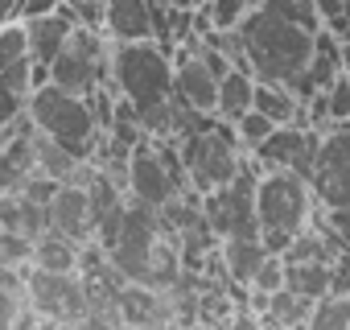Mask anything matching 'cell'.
Instances as JSON below:
<instances>
[{
  "instance_id": "7402d4cb",
  "label": "cell",
  "mask_w": 350,
  "mask_h": 330,
  "mask_svg": "<svg viewBox=\"0 0 350 330\" xmlns=\"http://www.w3.org/2000/svg\"><path fill=\"white\" fill-rule=\"evenodd\" d=\"M206 9H211L215 29H239L243 17L256 9V0H206Z\"/></svg>"
},
{
  "instance_id": "ac0fdd59",
  "label": "cell",
  "mask_w": 350,
  "mask_h": 330,
  "mask_svg": "<svg viewBox=\"0 0 350 330\" xmlns=\"http://www.w3.org/2000/svg\"><path fill=\"white\" fill-rule=\"evenodd\" d=\"M288 264V260H284ZM329 272H334V260H293L284 268V285L305 293V297H325L329 293Z\"/></svg>"
},
{
  "instance_id": "8992f818",
  "label": "cell",
  "mask_w": 350,
  "mask_h": 330,
  "mask_svg": "<svg viewBox=\"0 0 350 330\" xmlns=\"http://www.w3.org/2000/svg\"><path fill=\"white\" fill-rule=\"evenodd\" d=\"M256 186H260V170L247 165L223 186H215L211 194H202V211L215 227L219 240H235V236H260V211H256Z\"/></svg>"
},
{
  "instance_id": "cb8c5ba5",
  "label": "cell",
  "mask_w": 350,
  "mask_h": 330,
  "mask_svg": "<svg viewBox=\"0 0 350 330\" xmlns=\"http://www.w3.org/2000/svg\"><path fill=\"white\" fill-rule=\"evenodd\" d=\"M284 256H276V252H268V260L260 264V272L252 277V289H260V293H276V289H284Z\"/></svg>"
},
{
  "instance_id": "603a6c76",
  "label": "cell",
  "mask_w": 350,
  "mask_h": 330,
  "mask_svg": "<svg viewBox=\"0 0 350 330\" xmlns=\"http://www.w3.org/2000/svg\"><path fill=\"white\" fill-rule=\"evenodd\" d=\"M325 103H329V124H346L350 120V75L346 71L325 87Z\"/></svg>"
},
{
  "instance_id": "ba28073f",
  "label": "cell",
  "mask_w": 350,
  "mask_h": 330,
  "mask_svg": "<svg viewBox=\"0 0 350 330\" xmlns=\"http://www.w3.org/2000/svg\"><path fill=\"white\" fill-rule=\"evenodd\" d=\"M161 240V211L157 207H144L128 194V215H124V227L116 236V244L107 248L116 272L124 281H144V268H148V256Z\"/></svg>"
},
{
  "instance_id": "4316f807",
  "label": "cell",
  "mask_w": 350,
  "mask_h": 330,
  "mask_svg": "<svg viewBox=\"0 0 350 330\" xmlns=\"http://www.w3.org/2000/svg\"><path fill=\"white\" fill-rule=\"evenodd\" d=\"M62 0H21V13L17 21H33V17H46V13H58Z\"/></svg>"
},
{
  "instance_id": "5bb4252c",
  "label": "cell",
  "mask_w": 350,
  "mask_h": 330,
  "mask_svg": "<svg viewBox=\"0 0 350 330\" xmlns=\"http://www.w3.org/2000/svg\"><path fill=\"white\" fill-rule=\"evenodd\" d=\"M219 256H223V268H227L231 285H252V277L268 260V248H264L260 236H235V240L219 244Z\"/></svg>"
},
{
  "instance_id": "6da1fadb",
  "label": "cell",
  "mask_w": 350,
  "mask_h": 330,
  "mask_svg": "<svg viewBox=\"0 0 350 330\" xmlns=\"http://www.w3.org/2000/svg\"><path fill=\"white\" fill-rule=\"evenodd\" d=\"M243 54H247V71L264 83H297L313 58V46H317V29L301 25V21H288L264 5H256L243 25Z\"/></svg>"
},
{
  "instance_id": "52a82bcc",
  "label": "cell",
  "mask_w": 350,
  "mask_h": 330,
  "mask_svg": "<svg viewBox=\"0 0 350 330\" xmlns=\"http://www.w3.org/2000/svg\"><path fill=\"white\" fill-rule=\"evenodd\" d=\"M25 297L46 322H83L87 318V281L83 272H54V268H25Z\"/></svg>"
},
{
  "instance_id": "44dd1931",
  "label": "cell",
  "mask_w": 350,
  "mask_h": 330,
  "mask_svg": "<svg viewBox=\"0 0 350 330\" xmlns=\"http://www.w3.org/2000/svg\"><path fill=\"white\" fill-rule=\"evenodd\" d=\"M25 54H29V29H25V21H9L0 29V71L13 66Z\"/></svg>"
},
{
  "instance_id": "4dcf8cb0",
  "label": "cell",
  "mask_w": 350,
  "mask_h": 330,
  "mask_svg": "<svg viewBox=\"0 0 350 330\" xmlns=\"http://www.w3.org/2000/svg\"><path fill=\"white\" fill-rule=\"evenodd\" d=\"M194 5H206V0H194Z\"/></svg>"
},
{
  "instance_id": "f1b7e54d",
  "label": "cell",
  "mask_w": 350,
  "mask_h": 330,
  "mask_svg": "<svg viewBox=\"0 0 350 330\" xmlns=\"http://www.w3.org/2000/svg\"><path fill=\"white\" fill-rule=\"evenodd\" d=\"M325 29H329L338 42H350V17H329V21H325Z\"/></svg>"
},
{
  "instance_id": "7c38bea8",
  "label": "cell",
  "mask_w": 350,
  "mask_h": 330,
  "mask_svg": "<svg viewBox=\"0 0 350 330\" xmlns=\"http://www.w3.org/2000/svg\"><path fill=\"white\" fill-rule=\"evenodd\" d=\"M103 5H107L103 9V38L107 42H148L152 38L148 0H103Z\"/></svg>"
},
{
  "instance_id": "3957f363",
  "label": "cell",
  "mask_w": 350,
  "mask_h": 330,
  "mask_svg": "<svg viewBox=\"0 0 350 330\" xmlns=\"http://www.w3.org/2000/svg\"><path fill=\"white\" fill-rule=\"evenodd\" d=\"M29 116H33V124L46 136H54L58 144H66L70 153H79L87 161H91V153H95V144L103 136V124L95 116V103L87 95H75V91L58 87L54 79L42 83L29 95Z\"/></svg>"
},
{
  "instance_id": "7a4b0ae2",
  "label": "cell",
  "mask_w": 350,
  "mask_h": 330,
  "mask_svg": "<svg viewBox=\"0 0 350 330\" xmlns=\"http://www.w3.org/2000/svg\"><path fill=\"white\" fill-rule=\"evenodd\" d=\"M256 211H260V240H264V248L284 256L293 236L305 231L321 215V203H317L313 182L305 174H297V170H260Z\"/></svg>"
},
{
  "instance_id": "2e32d148",
  "label": "cell",
  "mask_w": 350,
  "mask_h": 330,
  "mask_svg": "<svg viewBox=\"0 0 350 330\" xmlns=\"http://www.w3.org/2000/svg\"><path fill=\"white\" fill-rule=\"evenodd\" d=\"M79 252H83V244H75L58 231H46V236L33 240V260L29 264L54 268V272H79Z\"/></svg>"
},
{
  "instance_id": "484cf974",
  "label": "cell",
  "mask_w": 350,
  "mask_h": 330,
  "mask_svg": "<svg viewBox=\"0 0 350 330\" xmlns=\"http://www.w3.org/2000/svg\"><path fill=\"white\" fill-rule=\"evenodd\" d=\"M25 112H29V95H17V91H9V87H0V128L13 124V120L25 116Z\"/></svg>"
},
{
  "instance_id": "5b68a950",
  "label": "cell",
  "mask_w": 350,
  "mask_h": 330,
  "mask_svg": "<svg viewBox=\"0 0 350 330\" xmlns=\"http://www.w3.org/2000/svg\"><path fill=\"white\" fill-rule=\"evenodd\" d=\"M50 79L75 95H95L99 87H107L111 83V42L103 38V29L75 25L66 46L50 62Z\"/></svg>"
},
{
  "instance_id": "277c9868",
  "label": "cell",
  "mask_w": 350,
  "mask_h": 330,
  "mask_svg": "<svg viewBox=\"0 0 350 330\" xmlns=\"http://www.w3.org/2000/svg\"><path fill=\"white\" fill-rule=\"evenodd\" d=\"M178 149H182V165H186L190 190H198V194H211L215 186L231 182L247 165L239 132L223 116H215L206 128H194L190 136H178Z\"/></svg>"
},
{
  "instance_id": "83f0119b",
  "label": "cell",
  "mask_w": 350,
  "mask_h": 330,
  "mask_svg": "<svg viewBox=\"0 0 350 330\" xmlns=\"http://www.w3.org/2000/svg\"><path fill=\"white\" fill-rule=\"evenodd\" d=\"M313 5H317V13H321V25H325L329 17H338V13L346 9V0H313Z\"/></svg>"
},
{
  "instance_id": "30bf717a",
  "label": "cell",
  "mask_w": 350,
  "mask_h": 330,
  "mask_svg": "<svg viewBox=\"0 0 350 330\" xmlns=\"http://www.w3.org/2000/svg\"><path fill=\"white\" fill-rule=\"evenodd\" d=\"M317 144H321V128H309V124H276V132L252 153V165H256V170H297V174L313 178Z\"/></svg>"
},
{
  "instance_id": "9a60e30c",
  "label": "cell",
  "mask_w": 350,
  "mask_h": 330,
  "mask_svg": "<svg viewBox=\"0 0 350 330\" xmlns=\"http://www.w3.org/2000/svg\"><path fill=\"white\" fill-rule=\"evenodd\" d=\"M256 107V75L252 71H231V75H223L219 79V107H215V116H223V120H239L243 112H252Z\"/></svg>"
},
{
  "instance_id": "1f68e13d",
  "label": "cell",
  "mask_w": 350,
  "mask_h": 330,
  "mask_svg": "<svg viewBox=\"0 0 350 330\" xmlns=\"http://www.w3.org/2000/svg\"><path fill=\"white\" fill-rule=\"evenodd\" d=\"M256 5H260V0H256Z\"/></svg>"
},
{
  "instance_id": "d4e9b609",
  "label": "cell",
  "mask_w": 350,
  "mask_h": 330,
  "mask_svg": "<svg viewBox=\"0 0 350 330\" xmlns=\"http://www.w3.org/2000/svg\"><path fill=\"white\" fill-rule=\"evenodd\" d=\"M321 223H325V231H329L342 248H350V203H342V207H321Z\"/></svg>"
},
{
  "instance_id": "8fae6325",
  "label": "cell",
  "mask_w": 350,
  "mask_h": 330,
  "mask_svg": "<svg viewBox=\"0 0 350 330\" xmlns=\"http://www.w3.org/2000/svg\"><path fill=\"white\" fill-rule=\"evenodd\" d=\"M50 215V231L75 240V244H91L95 240V219H91V194L87 182H62L58 194L46 207Z\"/></svg>"
},
{
  "instance_id": "ffe728a7",
  "label": "cell",
  "mask_w": 350,
  "mask_h": 330,
  "mask_svg": "<svg viewBox=\"0 0 350 330\" xmlns=\"http://www.w3.org/2000/svg\"><path fill=\"white\" fill-rule=\"evenodd\" d=\"M235 132H239V144H243V153L252 157V153H256V149H260V144H264L272 132H276V120H268L260 107H252V112H243V116L235 120Z\"/></svg>"
},
{
  "instance_id": "9c48e42d",
  "label": "cell",
  "mask_w": 350,
  "mask_h": 330,
  "mask_svg": "<svg viewBox=\"0 0 350 330\" xmlns=\"http://www.w3.org/2000/svg\"><path fill=\"white\" fill-rule=\"evenodd\" d=\"M313 194L321 207L350 203V124H329L313 161Z\"/></svg>"
},
{
  "instance_id": "f546056e",
  "label": "cell",
  "mask_w": 350,
  "mask_h": 330,
  "mask_svg": "<svg viewBox=\"0 0 350 330\" xmlns=\"http://www.w3.org/2000/svg\"><path fill=\"white\" fill-rule=\"evenodd\" d=\"M17 13H21V0H0V29L9 21H17Z\"/></svg>"
},
{
  "instance_id": "e0dca14e",
  "label": "cell",
  "mask_w": 350,
  "mask_h": 330,
  "mask_svg": "<svg viewBox=\"0 0 350 330\" xmlns=\"http://www.w3.org/2000/svg\"><path fill=\"white\" fill-rule=\"evenodd\" d=\"M309 314H313V297L284 285L268 297V309L260 314V322L264 326H309Z\"/></svg>"
},
{
  "instance_id": "d6a6232c",
  "label": "cell",
  "mask_w": 350,
  "mask_h": 330,
  "mask_svg": "<svg viewBox=\"0 0 350 330\" xmlns=\"http://www.w3.org/2000/svg\"><path fill=\"white\" fill-rule=\"evenodd\" d=\"M346 124H350V120H346Z\"/></svg>"
},
{
  "instance_id": "4fadbf2b",
  "label": "cell",
  "mask_w": 350,
  "mask_h": 330,
  "mask_svg": "<svg viewBox=\"0 0 350 330\" xmlns=\"http://www.w3.org/2000/svg\"><path fill=\"white\" fill-rule=\"evenodd\" d=\"M25 29H29V58L42 62V66H50L58 58V50L66 46V38L75 29V17L66 9H58V13H46V17L25 21Z\"/></svg>"
},
{
  "instance_id": "d6986e66",
  "label": "cell",
  "mask_w": 350,
  "mask_h": 330,
  "mask_svg": "<svg viewBox=\"0 0 350 330\" xmlns=\"http://www.w3.org/2000/svg\"><path fill=\"white\" fill-rule=\"evenodd\" d=\"M309 326L313 330H346L350 326V297H342V293L317 297L313 314H309Z\"/></svg>"
}]
</instances>
